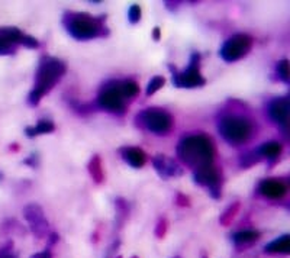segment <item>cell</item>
<instances>
[{"mask_svg":"<svg viewBox=\"0 0 290 258\" xmlns=\"http://www.w3.org/2000/svg\"><path fill=\"white\" fill-rule=\"evenodd\" d=\"M62 25L67 34L77 41H89L105 38L109 35L106 16H91L84 12H66Z\"/></svg>","mask_w":290,"mask_h":258,"instance_id":"1","label":"cell"},{"mask_svg":"<svg viewBox=\"0 0 290 258\" xmlns=\"http://www.w3.org/2000/svg\"><path fill=\"white\" fill-rule=\"evenodd\" d=\"M177 155L183 164L195 171L205 166L213 164L215 147L208 135L193 134L180 139L177 145Z\"/></svg>","mask_w":290,"mask_h":258,"instance_id":"2","label":"cell"},{"mask_svg":"<svg viewBox=\"0 0 290 258\" xmlns=\"http://www.w3.org/2000/svg\"><path fill=\"white\" fill-rule=\"evenodd\" d=\"M66 71H67V66L64 61L58 60L55 57L44 55L40 60L38 69L35 73L34 89L28 98L30 106H37L41 99L47 93H50L51 90L54 89V86L64 77Z\"/></svg>","mask_w":290,"mask_h":258,"instance_id":"3","label":"cell"},{"mask_svg":"<svg viewBox=\"0 0 290 258\" xmlns=\"http://www.w3.org/2000/svg\"><path fill=\"white\" fill-rule=\"evenodd\" d=\"M218 132L231 145H241L252 137L254 125L244 116L231 115L220 118L218 122Z\"/></svg>","mask_w":290,"mask_h":258,"instance_id":"4","label":"cell"},{"mask_svg":"<svg viewBox=\"0 0 290 258\" xmlns=\"http://www.w3.org/2000/svg\"><path fill=\"white\" fill-rule=\"evenodd\" d=\"M137 125L144 131H148L154 135H167L173 128V116L166 110L157 108H148L141 110L137 115Z\"/></svg>","mask_w":290,"mask_h":258,"instance_id":"5","label":"cell"},{"mask_svg":"<svg viewBox=\"0 0 290 258\" xmlns=\"http://www.w3.org/2000/svg\"><path fill=\"white\" fill-rule=\"evenodd\" d=\"M169 69L173 73L171 81L179 89H195V87H202L206 84V80L200 73V54L198 52L191 54L190 64L186 70L177 71V69L173 66H169Z\"/></svg>","mask_w":290,"mask_h":258,"instance_id":"6","label":"cell"},{"mask_svg":"<svg viewBox=\"0 0 290 258\" xmlns=\"http://www.w3.org/2000/svg\"><path fill=\"white\" fill-rule=\"evenodd\" d=\"M96 105L100 109L110 113H123L126 108V99L120 89V80H110L100 89Z\"/></svg>","mask_w":290,"mask_h":258,"instance_id":"7","label":"cell"},{"mask_svg":"<svg viewBox=\"0 0 290 258\" xmlns=\"http://www.w3.org/2000/svg\"><path fill=\"white\" fill-rule=\"evenodd\" d=\"M254 40L248 34H235L231 38L223 42L220 47V58L227 62H235V61L244 58L252 48Z\"/></svg>","mask_w":290,"mask_h":258,"instance_id":"8","label":"cell"},{"mask_svg":"<svg viewBox=\"0 0 290 258\" xmlns=\"http://www.w3.org/2000/svg\"><path fill=\"white\" fill-rule=\"evenodd\" d=\"M193 180L196 184L209 190L210 196L213 199L220 198V186H222V174L213 164L205 166L202 169L195 170Z\"/></svg>","mask_w":290,"mask_h":258,"instance_id":"9","label":"cell"},{"mask_svg":"<svg viewBox=\"0 0 290 258\" xmlns=\"http://www.w3.org/2000/svg\"><path fill=\"white\" fill-rule=\"evenodd\" d=\"M23 216L28 220L29 223L30 231L38 237V238H44L47 235L48 231V220L45 219L44 210L40 205H28L26 208L23 209Z\"/></svg>","mask_w":290,"mask_h":258,"instance_id":"10","label":"cell"},{"mask_svg":"<svg viewBox=\"0 0 290 258\" xmlns=\"http://www.w3.org/2000/svg\"><path fill=\"white\" fill-rule=\"evenodd\" d=\"M26 34L18 28H0V55L15 54L18 45H23Z\"/></svg>","mask_w":290,"mask_h":258,"instance_id":"11","label":"cell"},{"mask_svg":"<svg viewBox=\"0 0 290 258\" xmlns=\"http://www.w3.org/2000/svg\"><path fill=\"white\" fill-rule=\"evenodd\" d=\"M269 116L274 123H277L283 129L287 128L289 120L290 102L289 98H276L269 103Z\"/></svg>","mask_w":290,"mask_h":258,"instance_id":"12","label":"cell"},{"mask_svg":"<svg viewBox=\"0 0 290 258\" xmlns=\"http://www.w3.org/2000/svg\"><path fill=\"white\" fill-rule=\"evenodd\" d=\"M152 166H154L155 171L158 173V176L164 180H169L171 177L176 179V177H180L184 174L183 169L174 159L169 158L166 155H161V154L152 158Z\"/></svg>","mask_w":290,"mask_h":258,"instance_id":"13","label":"cell"},{"mask_svg":"<svg viewBox=\"0 0 290 258\" xmlns=\"http://www.w3.org/2000/svg\"><path fill=\"white\" fill-rule=\"evenodd\" d=\"M259 193L261 196L271 199V200H279V199H283L286 196L287 186L280 180H261L260 184H259Z\"/></svg>","mask_w":290,"mask_h":258,"instance_id":"14","label":"cell"},{"mask_svg":"<svg viewBox=\"0 0 290 258\" xmlns=\"http://www.w3.org/2000/svg\"><path fill=\"white\" fill-rule=\"evenodd\" d=\"M122 159L134 169H141L147 163V154L138 147H123L119 149Z\"/></svg>","mask_w":290,"mask_h":258,"instance_id":"15","label":"cell"},{"mask_svg":"<svg viewBox=\"0 0 290 258\" xmlns=\"http://www.w3.org/2000/svg\"><path fill=\"white\" fill-rule=\"evenodd\" d=\"M264 252H267V254H289L290 237L289 235H283L280 238L274 239L269 245H266Z\"/></svg>","mask_w":290,"mask_h":258,"instance_id":"16","label":"cell"},{"mask_svg":"<svg viewBox=\"0 0 290 258\" xmlns=\"http://www.w3.org/2000/svg\"><path fill=\"white\" fill-rule=\"evenodd\" d=\"M259 149L261 158H269L274 159L277 158L283 151V145H281L279 141H269V142H264Z\"/></svg>","mask_w":290,"mask_h":258,"instance_id":"17","label":"cell"},{"mask_svg":"<svg viewBox=\"0 0 290 258\" xmlns=\"http://www.w3.org/2000/svg\"><path fill=\"white\" fill-rule=\"evenodd\" d=\"M54 129H55V125L51 120H40L35 126H28L25 129V134H26V137L34 138V137L44 135V134H51V132H54Z\"/></svg>","mask_w":290,"mask_h":258,"instance_id":"18","label":"cell"},{"mask_svg":"<svg viewBox=\"0 0 290 258\" xmlns=\"http://www.w3.org/2000/svg\"><path fill=\"white\" fill-rule=\"evenodd\" d=\"M260 238V232L259 231H252V229H248V231H240L237 234L232 235V239L237 245H247V244H252L255 242L257 239Z\"/></svg>","mask_w":290,"mask_h":258,"instance_id":"19","label":"cell"},{"mask_svg":"<svg viewBox=\"0 0 290 258\" xmlns=\"http://www.w3.org/2000/svg\"><path fill=\"white\" fill-rule=\"evenodd\" d=\"M89 173H90V177L93 179L94 183H103L105 180V174H103V167H102V159L99 155H93V158L89 163Z\"/></svg>","mask_w":290,"mask_h":258,"instance_id":"20","label":"cell"},{"mask_svg":"<svg viewBox=\"0 0 290 258\" xmlns=\"http://www.w3.org/2000/svg\"><path fill=\"white\" fill-rule=\"evenodd\" d=\"M261 159L263 158H261L259 149H252V151H248V152L242 154V155L240 157L241 169H250V167H252L254 164L260 163Z\"/></svg>","mask_w":290,"mask_h":258,"instance_id":"21","label":"cell"},{"mask_svg":"<svg viewBox=\"0 0 290 258\" xmlns=\"http://www.w3.org/2000/svg\"><path fill=\"white\" fill-rule=\"evenodd\" d=\"M120 89H122V93L125 96V99H132L138 94L140 91V86L137 81L134 80H120Z\"/></svg>","mask_w":290,"mask_h":258,"instance_id":"22","label":"cell"},{"mask_svg":"<svg viewBox=\"0 0 290 258\" xmlns=\"http://www.w3.org/2000/svg\"><path fill=\"white\" fill-rule=\"evenodd\" d=\"M238 210H240V203H238V202H235V203L230 205L228 208L225 209V212L220 215V218H219L220 225L228 227L231 222H232V219L235 218V215L238 213Z\"/></svg>","mask_w":290,"mask_h":258,"instance_id":"23","label":"cell"},{"mask_svg":"<svg viewBox=\"0 0 290 258\" xmlns=\"http://www.w3.org/2000/svg\"><path fill=\"white\" fill-rule=\"evenodd\" d=\"M276 71H277V76H279V79H280L283 83L289 84V81H290L289 60L279 61V62H277V66H276Z\"/></svg>","mask_w":290,"mask_h":258,"instance_id":"24","label":"cell"},{"mask_svg":"<svg viewBox=\"0 0 290 258\" xmlns=\"http://www.w3.org/2000/svg\"><path fill=\"white\" fill-rule=\"evenodd\" d=\"M164 83H166V79H164V77L154 76V77L150 80V83H148V86H147V90H145L147 96H151V94H154L155 91H158V90L164 86Z\"/></svg>","mask_w":290,"mask_h":258,"instance_id":"25","label":"cell"},{"mask_svg":"<svg viewBox=\"0 0 290 258\" xmlns=\"http://www.w3.org/2000/svg\"><path fill=\"white\" fill-rule=\"evenodd\" d=\"M141 19V8L140 5H132L128 10V20L132 25L138 23Z\"/></svg>","mask_w":290,"mask_h":258,"instance_id":"26","label":"cell"},{"mask_svg":"<svg viewBox=\"0 0 290 258\" xmlns=\"http://www.w3.org/2000/svg\"><path fill=\"white\" fill-rule=\"evenodd\" d=\"M166 232H167V220L166 219H160V222H158V225L155 228V235L158 238H163L166 235Z\"/></svg>","mask_w":290,"mask_h":258,"instance_id":"27","label":"cell"},{"mask_svg":"<svg viewBox=\"0 0 290 258\" xmlns=\"http://www.w3.org/2000/svg\"><path fill=\"white\" fill-rule=\"evenodd\" d=\"M176 203L179 206H190V199L187 198V196H184L183 193H179L176 196Z\"/></svg>","mask_w":290,"mask_h":258,"instance_id":"28","label":"cell"},{"mask_svg":"<svg viewBox=\"0 0 290 258\" xmlns=\"http://www.w3.org/2000/svg\"><path fill=\"white\" fill-rule=\"evenodd\" d=\"M30 258H52V257H51L50 251H42V252H38V254L30 255Z\"/></svg>","mask_w":290,"mask_h":258,"instance_id":"29","label":"cell"},{"mask_svg":"<svg viewBox=\"0 0 290 258\" xmlns=\"http://www.w3.org/2000/svg\"><path fill=\"white\" fill-rule=\"evenodd\" d=\"M0 258H16L12 252H10L9 249L8 248H5V249H2L0 251Z\"/></svg>","mask_w":290,"mask_h":258,"instance_id":"30","label":"cell"},{"mask_svg":"<svg viewBox=\"0 0 290 258\" xmlns=\"http://www.w3.org/2000/svg\"><path fill=\"white\" fill-rule=\"evenodd\" d=\"M160 28H158V26H155V28H154V32H152V37H154V40L155 41H160Z\"/></svg>","mask_w":290,"mask_h":258,"instance_id":"31","label":"cell"},{"mask_svg":"<svg viewBox=\"0 0 290 258\" xmlns=\"http://www.w3.org/2000/svg\"><path fill=\"white\" fill-rule=\"evenodd\" d=\"M134 258H137V257H134Z\"/></svg>","mask_w":290,"mask_h":258,"instance_id":"32","label":"cell"},{"mask_svg":"<svg viewBox=\"0 0 290 258\" xmlns=\"http://www.w3.org/2000/svg\"><path fill=\"white\" fill-rule=\"evenodd\" d=\"M118 258H120V257H118Z\"/></svg>","mask_w":290,"mask_h":258,"instance_id":"33","label":"cell"}]
</instances>
